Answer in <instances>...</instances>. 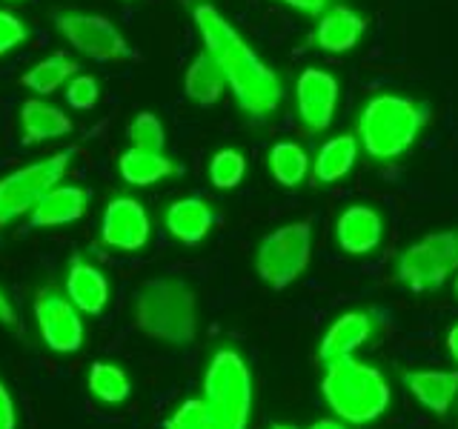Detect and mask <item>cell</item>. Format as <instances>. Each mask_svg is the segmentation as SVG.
<instances>
[{"label": "cell", "mask_w": 458, "mask_h": 429, "mask_svg": "<svg viewBox=\"0 0 458 429\" xmlns=\"http://www.w3.org/2000/svg\"><path fill=\"white\" fill-rule=\"evenodd\" d=\"M0 324L18 326V312H14V307L9 304V298L4 295V290H0Z\"/></svg>", "instance_id": "cell-35"}, {"label": "cell", "mask_w": 458, "mask_h": 429, "mask_svg": "<svg viewBox=\"0 0 458 429\" xmlns=\"http://www.w3.org/2000/svg\"><path fill=\"white\" fill-rule=\"evenodd\" d=\"M358 161V138L355 135H338L327 140L321 152L312 161V178L318 183H335L344 175H350V169Z\"/></svg>", "instance_id": "cell-23"}, {"label": "cell", "mask_w": 458, "mask_h": 429, "mask_svg": "<svg viewBox=\"0 0 458 429\" xmlns=\"http://www.w3.org/2000/svg\"><path fill=\"white\" fill-rule=\"evenodd\" d=\"M447 349H450V355L458 361V326H453L450 332H447Z\"/></svg>", "instance_id": "cell-36"}, {"label": "cell", "mask_w": 458, "mask_h": 429, "mask_svg": "<svg viewBox=\"0 0 458 429\" xmlns=\"http://www.w3.org/2000/svg\"><path fill=\"white\" fill-rule=\"evenodd\" d=\"M298 118L310 132H324L338 106V80L324 69H304L295 86Z\"/></svg>", "instance_id": "cell-11"}, {"label": "cell", "mask_w": 458, "mask_h": 429, "mask_svg": "<svg viewBox=\"0 0 458 429\" xmlns=\"http://www.w3.org/2000/svg\"><path fill=\"white\" fill-rule=\"evenodd\" d=\"M364 29H367V21L361 14L347 6H335L321 14L318 29H315V43H318L324 52L341 55V52L355 49V43L361 40Z\"/></svg>", "instance_id": "cell-18"}, {"label": "cell", "mask_w": 458, "mask_h": 429, "mask_svg": "<svg viewBox=\"0 0 458 429\" xmlns=\"http://www.w3.org/2000/svg\"><path fill=\"white\" fill-rule=\"evenodd\" d=\"M269 172L281 186H298L310 172V157L298 143H276L269 149Z\"/></svg>", "instance_id": "cell-25"}, {"label": "cell", "mask_w": 458, "mask_h": 429, "mask_svg": "<svg viewBox=\"0 0 458 429\" xmlns=\"http://www.w3.org/2000/svg\"><path fill=\"white\" fill-rule=\"evenodd\" d=\"M135 329L152 341L186 347L198 335V298L181 278L147 281L132 298Z\"/></svg>", "instance_id": "cell-2"}, {"label": "cell", "mask_w": 458, "mask_h": 429, "mask_svg": "<svg viewBox=\"0 0 458 429\" xmlns=\"http://www.w3.org/2000/svg\"><path fill=\"white\" fill-rule=\"evenodd\" d=\"M312 255V226L310 221H293L269 232L255 252V269L261 281L272 290L293 286L304 269L310 266Z\"/></svg>", "instance_id": "cell-7"}, {"label": "cell", "mask_w": 458, "mask_h": 429, "mask_svg": "<svg viewBox=\"0 0 458 429\" xmlns=\"http://www.w3.org/2000/svg\"><path fill=\"white\" fill-rule=\"evenodd\" d=\"M35 321L43 343L52 352L69 355L83 347V324L78 307L72 304L69 295L57 292L55 286H47L35 295Z\"/></svg>", "instance_id": "cell-9"}, {"label": "cell", "mask_w": 458, "mask_h": 429, "mask_svg": "<svg viewBox=\"0 0 458 429\" xmlns=\"http://www.w3.org/2000/svg\"><path fill=\"white\" fill-rule=\"evenodd\" d=\"M66 295L72 304L78 307V312L100 315L106 309V300H109V283L98 266H92L89 261H83L81 255H75L69 261V272H66Z\"/></svg>", "instance_id": "cell-15"}, {"label": "cell", "mask_w": 458, "mask_h": 429, "mask_svg": "<svg viewBox=\"0 0 458 429\" xmlns=\"http://www.w3.org/2000/svg\"><path fill=\"white\" fill-rule=\"evenodd\" d=\"M86 383H89V392L104 400V404H121V400H126L129 392H132V383H129L126 372L114 364H106V361L92 364L89 381Z\"/></svg>", "instance_id": "cell-26"}, {"label": "cell", "mask_w": 458, "mask_h": 429, "mask_svg": "<svg viewBox=\"0 0 458 429\" xmlns=\"http://www.w3.org/2000/svg\"><path fill=\"white\" fill-rule=\"evenodd\" d=\"M243 172H247V161L238 149H221L209 161V181L215 189H235L243 181Z\"/></svg>", "instance_id": "cell-28"}, {"label": "cell", "mask_w": 458, "mask_h": 429, "mask_svg": "<svg viewBox=\"0 0 458 429\" xmlns=\"http://www.w3.org/2000/svg\"><path fill=\"white\" fill-rule=\"evenodd\" d=\"M281 4L293 6V9L304 12V14H321L324 6H327V0H281Z\"/></svg>", "instance_id": "cell-34"}, {"label": "cell", "mask_w": 458, "mask_h": 429, "mask_svg": "<svg viewBox=\"0 0 458 429\" xmlns=\"http://www.w3.org/2000/svg\"><path fill=\"white\" fill-rule=\"evenodd\" d=\"M450 272L453 269L447 266V261H444L427 240L412 243V247H407L398 257V281L412 292L438 290V286L447 281Z\"/></svg>", "instance_id": "cell-12"}, {"label": "cell", "mask_w": 458, "mask_h": 429, "mask_svg": "<svg viewBox=\"0 0 458 429\" xmlns=\"http://www.w3.org/2000/svg\"><path fill=\"white\" fill-rule=\"evenodd\" d=\"M55 26L69 46H75L81 55L92 57V61L112 63V61H126V57H132L129 40L109 18H104V14L64 12L55 18Z\"/></svg>", "instance_id": "cell-8"}, {"label": "cell", "mask_w": 458, "mask_h": 429, "mask_svg": "<svg viewBox=\"0 0 458 429\" xmlns=\"http://www.w3.org/2000/svg\"><path fill=\"white\" fill-rule=\"evenodd\" d=\"M224 89H226V78L221 66L215 63V57L209 52H200L190 63V69H186L183 95L198 106H212L224 97Z\"/></svg>", "instance_id": "cell-21"}, {"label": "cell", "mask_w": 458, "mask_h": 429, "mask_svg": "<svg viewBox=\"0 0 458 429\" xmlns=\"http://www.w3.org/2000/svg\"><path fill=\"white\" fill-rule=\"evenodd\" d=\"M78 69H81L78 61H72V57L64 52H55V55L43 57V61H38L32 69H29L21 78V83L38 95H52V92L61 89L64 83H69L72 78H75Z\"/></svg>", "instance_id": "cell-24"}, {"label": "cell", "mask_w": 458, "mask_h": 429, "mask_svg": "<svg viewBox=\"0 0 458 429\" xmlns=\"http://www.w3.org/2000/svg\"><path fill=\"white\" fill-rule=\"evenodd\" d=\"M66 104L72 106V109H81V112H86V109H92L95 104H98V97H100V86H98V80L92 78V75H75L69 80V86H66Z\"/></svg>", "instance_id": "cell-30"}, {"label": "cell", "mask_w": 458, "mask_h": 429, "mask_svg": "<svg viewBox=\"0 0 458 429\" xmlns=\"http://www.w3.org/2000/svg\"><path fill=\"white\" fill-rule=\"evenodd\" d=\"M72 157L75 149H61L0 178V229L32 212L40 198L64 181Z\"/></svg>", "instance_id": "cell-6"}, {"label": "cell", "mask_w": 458, "mask_h": 429, "mask_svg": "<svg viewBox=\"0 0 458 429\" xmlns=\"http://www.w3.org/2000/svg\"><path fill=\"white\" fill-rule=\"evenodd\" d=\"M21 129H23V143H43L69 135L75 123L72 118L52 104L40 97H29L21 106Z\"/></svg>", "instance_id": "cell-19"}, {"label": "cell", "mask_w": 458, "mask_h": 429, "mask_svg": "<svg viewBox=\"0 0 458 429\" xmlns=\"http://www.w3.org/2000/svg\"><path fill=\"white\" fill-rule=\"evenodd\" d=\"M149 214L135 198H112L100 221V240L112 249L138 252L149 240Z\"/></svg>", "instance_id": "cell-10"}, {"label": "cell", "mask_w": 458, "mask_h": 429, "mask_svg": "<svg viewBox=\"0 0 458 429\" xmlns=\"http://www.w3.org/2000/svg\"><path fill=\"white\" fill-rule=\"evenodd\" d=\"M126 138H129V147L149 149V152H164V143H166L164 123L157 121V114H152V112L135 114L126 126Z\"/></svg>", "instance_id": "cell-27"}, {"label": "cell", "mask_w": 458, "mask_h": 429, "mask_svg": "<svg viewBox=\"0 0 458 429\" xmlns=\"http://www.w3.org/2000/svg\"><path fill=\"white\" fill-rule=\"evenodd\" d=\"M424 114L412 100L401 95H378L358 118V140L376 161H393L404 155L421 132Z\"/></svg>", "instance_id": "cell-4"}, {"label": "cell", "mask_w": 458, "mask_h": 429, "mask_svg": "<svg viewBox=\"0 0 458 429\" xmlns=\"http://www.w3.org/2000/svg\"><path fill=\"white\" fill-rule=\"evenodd\" d=\"M204 400L218 429H247L252 412V375L235 349H218L204 375Z\"/></svg>", "instance_id": "cell-5"}, {"label": "cell", "mask_w": 458, "mask_h": 429, "mask_svg": "<svg viewBox=\"0 0 458 429\" xmlns=\"http://www.w3.org/2000/svg\"><path fill=\"white\" fill-rule=\"evenodd\" d=\"M272 429H295V426H286V424H278V426H272Z\"/></svg>", "instance_id": "cell-38"}, {"label": "cell", "mask_w": 458, "mask_h": 429, "mask_svg": "<svg viewBox=\"0 0 458 429\" xmlns=\"http://www.w3.org/2000/svg\"><path fill=\"white\" fill-rule=\"evenodd\" d=\"M372 332L369 315L364 312H347L327 329V335L318 347V358L324 364L338 361V358H350L358 347H364Z\"/></svg>", "instance_id": "cell-20"}, {"label": "cell", "mask_w": 458, "mask_h": 429, "mask_svg": "<svg viewBox=\"0 0 458 429\" xmlns=\"http://www.w3.org/2000/svg\"><path fill=\"white\" fill-rule=\"evenodd\" d=\"M407 390L436 415H447L453 400L458 398V372L453 369H421L404 375Z\"/></svg>", "instance_id": "cell-17"}, {"label": "cell", "mask_w": 458, "mask_h": 429, "mask_svg": "<svg viewBox=\"0 0 458 429\" xmlns=\"http://www.w3.org/2000/svg\"><path fill=\"white\" fill-rule=\"evenodd\" d=\"M321 395L341 421L364 426L381 418L390 407V383L376 366H369L358 358H338L329 361Z\"/></svg>", "instance_id": "cell-3"}, {"label": "cell", "mask_w": 458, "mask_h": 429, "mask_svg": "<svg viewBox=\"0 0 458 429\" xmlns=\"http://www.w3.org/2000/svg\"><path fill=\"white\" fill-rule=\"evenodd\" d=\"M26 26L18 14H12L6 9H0V55H9L12 49H18L26 40Z\"/></svg>", "instance_id": "cell-31"}, {"label": "cell", "mask_w": 458, "mask_h": 429, "mask_svg": "<svg viewBox=\"0 0 458 429\" xmlns=\"http://www.w3.org/2000/svg\"><path fill=\"white\" fill-rule=\"evenodd\" d=\"M429 247H433L444 261H447L450 269H458V229L453 232H436V235H427L424 238Z\"/></svg>", "instance_id": "cell-32"}, {"label": "cell", "mask_w": 458, "mask_h": 429, "mask_svg": "<svg viewBox=\"0 0 458 429\" xmlns=\"http://www.w3.org/2000/svg\"><path fill=\"white\" fill-rule=\"evenodd\" d=\"M455 295H458V278H455Z\"/></svg>", "instance_id": "cell-39"}, {"label": "cell", "mask_w": 458, "mask_h": 429, "mask_svg": "<svg viewBox=\"0 0 458 429\" xmlns=\"http://www.w3.org/2000/svg\"><path fill=\"white\" fill-rule=\"evenodd\" d=\"M118 172H121V178L126 183H132V186H152L157 181L175 175L178 166H175V161H169L164 152H149V149L129 147L121 155Z\"/></svg>", "instance_id": "cell-22"}, {"label": "cell", "mask_w": 458, "mask_h": 429, "mask_svg": "<svg viewBox=\"0 0 458 429\" xmlns=\"http://www.w3.org/2000/svg\"><path fill=\"white\" fill-rule=\"evenodd\" d=\"M212 209L207 206V200L200 198H181L175 200V204H169L166 212H164V226L166 232L186 243V247H195V243H200L212 229Z\"/></svg>", "instance_id": "cell-16"}, {"label": "cell", "mask_w": 458, "mask_h": 429, "mask_svg": "<svg viewBox=\"0 0 458 429\" xmlns=\"http://www.w3.org/2000/svg\"><path fill=\"white\" fill-rule=\"evenodd\" d=\"M335 235H338V243L344 252L367 255L381 243V235H384L381 214L372 206L355 204L341 212V218L335 223Z\"/></svg>", "instance_id": "cell-14"}, {"label": "cell", "mask_w": 458, "mask_h": 429, "mask_svg": "<svg viewBox=\"0 0 458 429\" xmlns=\"http://www.w3.org/2000/svg\"><path fill=\"white\" fill-rule=\"evenodd\" d=\"M192 21L204 52H209L221 66L226 89L233 92L235 104L255 121L269 118L284 97V86L276 72L212 4H198L192 9Z\"/></svg>", "instance_id": "cell-1"}, {"label": "cell", "mask_w": 458, "mask_h": 429, "mask_svg": "<svg viewBox=\"0 0 458 429\" xmlns=\"http://www.w3.org/2000/svg\"><path fill=\"white\" fill-rule=\"evenodd\" d=\"M18 418H14V404H12V395L4 383H0V429H14Z\"/></svg>", "instance_id": "cell-33"}, {"label": "cell", "mask_w": 458, "mask_h": 429, "mask_svg": "<svg viewBox=\"0 0 458 429\" xmlns=\"http://www.w3.org/2000/svg\"><path fill=\"white\" fill-rule=\"evenodd\" d=\"M164 429H218L204 398H190L164 421Z\"/></svg>", "instance_id": "cell-29"}, {"label": "cell", "mask_w": 458, "mask_h": 429, "mask_svg": "<svg viewBox=\"0 0 458 429\" xmlns=\"http://www.w3.org/2000/svg\"><path fill=\"white\" fill-rule=\"evenodd\" d=\"M310 429H347L341 421H333V418H321V421H315Z\"/></svg>", "instance_id": "cell-37"}, {"label": "cell", "mask_w": 458, "mask_h": 429, "mask_svg": "<svg viewBox=\"0 0 458 429\" xmlns=\"http://www.w3.org/2000/svg\"><path fill=\"white\" fill-rule=\"evenodd\" d=\"M86 206H89V192H86L83 186L57 183L40 198V204L29 212V223L35 229L75 223L86 214Z\"/></svg>", "instance_id": "cell-13"}]
</instances>
